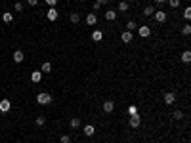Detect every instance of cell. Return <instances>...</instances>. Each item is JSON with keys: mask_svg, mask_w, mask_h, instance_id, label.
I'll list each match as a JSON object with an SVG mask.
<instances>
[{"mask_svg": "<svg viewBox=\"0 0 191 143\" xmlns=\"http://www.w3.org/2000/svg\"><path fill=\"white\" fill-rule=\"evenodd\" d=\"M52 71V65L48 63V61H46V63H42V71H40V73H50Z\"/></svg>", "mask_w": 191, "mask_h": 143, "instance_id": "603a6c76", "label": "cell"}, {"mask_svg": "<svg viewBox=\"0 0 191 143\" xmlns=\"http://www.w3.org/2000/svg\"><path fill=\"white\" fill-rule=\"evenodd\" d=\"M138 34H140L142 38H147L149 34H151V29H149V25H143V27H138Z\"/></svg>", "mask_w": 191, "mask_h": 143, "instance_id": "3957f363", "label": "cell"}, {"mask_svg": "<svg viewBox=\"0 0 191 143\" xmlns=\"http://www.w3.org/2000/svg\"><path fill=\"white\" fill-rule=\"evenodd\" d=\"M23 57H25V55H23V52H21V50L13 52V61H15V63H21V61H23Z\"/></svg>", "mask_w": 191, "mask_h": 143, "instance_id": "5bb4252c", "label": "cell"}, {"mask_svg": "<svg viewBox=\"0 0 191 143\" xmlns=\"http://www.w3.org/2000/svg\"><path fill=\"white\" fill-rule=\"evenodd\" d=\"M92 8H94V10H96V12H97V10H100L101 6H100V4H97V2H94V4H92Z\"/></svg>", "mask_w": 191, "mask_h": 143, "instance_id": "836d02e7", "label": "cell"}, {"mask_svg": "<svg viewBox=\"0 0 191 143\" xmlns=\"http://www.w3.org/2000/svg\"><path fill=\"white\" fill-rule=\"evenodd\" d=\"M92 40H94V42H100V40H103V31H94V33H92Z\"/></svg>", "mask_w": 191, "mask_h": 143, "instance_id": "30bf717a", "label": "cell"}, {"mask_svg": "<svg viewBox=\"0 0 191 143\" xmlns=\"http://www.w3.org/2000/svg\"><path fill=\"white\" fill-rule=\"evenodd\" d=\"M40 78H42V73H40V71H33L31 80H33V82H40Z\"/></svg>", "mask_w": 191, "mask_h": 143, "instance_id": "2e32d148", "label": "cell"}, {"mask_svg": "<svg viewBox=\"0 0 191 143\" xmlns=\"http://www.w3.org/2000/svg\"><path fill=\"white\" fill-rule=\"evenodd\" d=\"M10 109H12V101H10V99H2V101H0V111H2V113H8Z\"/></svg>", "mask_w": 191, "mask_h": 143, "instance_id": "5b68a950", "label": "cell"}, {"mask_svg": "<svg viewBox=\"0 0 191 143\" xmlns=\"http://www.w3.org/2000/svg\"><path fill=\"white\" fill-rule=\"evenodd\" d=\"M153 17H155V21H159V23H164V21H166V12H159V10H155Z\"/></svg>", "mask_w": 191, "mask_h": 143, "instance_id": "277c9868", "label": "cell"}, {"mask_svg": "<svg viewBox=\"0 0 191 143\" xmlns=\"http://www.w3.org/2000/svg\"><path fill=\"white\" fill-rule=\"evenodd\" d=\"M2 21H4V23H12V21H13V13H12V12H4V13H2Z\"/></svg>", "mask_w": 191, "mask_h": 143, "instance_id": "7c38bea8", "label": "cell"}, {"mask_svg": "<svg viewBox=\"0 0 191 143\" xmlns=\"http://www.w3.org/2000/svg\"><path fill=\"white\" fill-rule=\"evenodd\" d=\"M182 61H184V63H189V61H191V52H189V50H185V52L182 54Z\"/></svg>", "mask_w": 191, "mask_h": 143, "instance_id": "e0dca14e", "label": "cell"}, {"mask_svg": "<svg viewBox=\"0 0 191 143\" xmlns=\"http://www.w3.org/2000/svg\"><path fill=\"white\" fill-rule=\"evenodd\" d=\"M69 19H71V23H75V25H76V23H79V21H80V15H79V13H76V12H73V13H71V15H69Z\"/></svg>", "mask_w": 191, "mask_h": 143, "instance_id": "ac0fdd59", "label": "cell"}, {"mask_svg": "<svg viewBox=\"0 0 191 143\" xmlns=\"http://www.w3.org/2000/svg\"><path fill=\"white\" fill-rule=\"evenodd\" d=\"M105 19H107V21H115V19H117V12H115V10H107V12H105Z\"/></svg>", "mask_w": 191, "mask_h": 143, "instance_id": "8fae6325", "label": "cell"}, {"mask_svg": "<svg viewBox=\"0 0 191 143\" xmlns=\"http://www.w3.org/2000/svg\"><path fill=\"white\" fill-rule=\"evenodd\" d=\"M182 33L185 34V36H189V34H191V25H184V27H182Z\"/></svg>", "mask_w": 191, "mask_h": 143, "instance_id": "cb8c5ba5", "label": "cell"}, {"mask_svg": "<svg viewBox=\"0 0 191 143\" xmlns=\"http://www.w3.org/2000/svg\"><path fill=\"white\" fill-rule=\"evenodd\" d=\"M44 122H46L44 116H38V118H37V124H38V126H44Z\"/></svg>", "mask_w": 191, "mask_h": 143, "instance_id": "f1b7e54d", "label": "cell"}, {"mask_svg": "<svg viewBox=\"0 0 191 143\" xmlns=\"http://www.w3.org/2000/svg\"><path fill=\"white\" fill-rule=\"evenodd\" d=\"M184 17H185V19H191V8H189V6L184 10Z\"/></svg>", "mask_w": 191, "mask_h": 143, "instance_id": "484cf974", "label": "cell"}, {"mask_svg": "<svg viewBox=\"0 0 191 143\" xmlns=\"http://www.w3.org/2000/svg\"><path fill=\"white\" fill-rule=\"evenodd\" d=\"M37 101H38L40 105H50L52 103V95L46 94V92H40V94L37 95Z\"/></svg>", "mask_w": 191, "mask_h": 143, "instance_id": "6da1fadb", "label": "cell"}, {"mask_svg": "<svg viewBox=\"0 0 191 143\" xmlns=\"http://www.w3.org/2000/svg\"><path fill=\"white\" fill-rule=\"evenodd\" d=\"M69 124H71V128H80V118H71V122H69Z\"/></svg>", "mask_w": 191, "mask_h": 143, "instance_id": "d6986e66", "label": "cell"}, {"mask_svg": "<svg viewBox=\"0 0 191 143\" xmlns=\"http://www.w3.org/2000/svg\"><path fill=\"white\" fill-rule=\"evenodd\" d=\"M61 143H71V137L69 136H61Z\"/></svg>", "mask_w": 191, "mask_h": 143, "instance_id": "f546056e", "label": "cell"}, {"mask_svg": "<svg viewBox=\"0 0 191 143\" xmlns=\"http://www.w3.org/2000/svg\"><path fill=\"white\" fill-rule=\"evenodd\" d=\"M84 134L88 136V137H92V136L96 134V128H94L92 124H86V126H84Z\"/></svg>", "mask_w": 191, "mask_h": 143, "instance_id": "4fadbf2b", "label": "cell"}, {"mask_svg": "<svg viewBox=\"0 0 191 143\" xmlns=\"http://www.w3.org/2000/svg\"><path fill=\"white\" fill-rule=\"evenodd\" d=\"M132 38H134V34L130 33V31H124V33L121 34V40H122V42H132Z\"/></svg>", "mask_w": 191, "mask_h": 143, "instance_id": "9c48e42d", "label": "cell"}, {"mask_svg": "<svg viewBox=\"0 0 191 143\" xmlns=\"http://www.w3.org/2000/svg\"><path fill=\"white\" fill-rule=\"evenodd\" d=\"M153 13H155L153 6H145V8H143V15H153Z\"/></svg>", "mask_w": 191, "mask_h": 143, "instance_id": "ffe728a7", "label": "cell"}, {"mask_svg": "<svg viewBox=\"0 0 191 143\" xmlns=\"http://www.w3.org/2000/svg\"><path fill=\"white\" fill-rule=\"evenodd\" d=\"M46 17H48L50 21H55V19H58V10H55V8H50L48 13H46Z\"/></svg>", "mask_w": 191, "mask_h": 143, "instance_id": "ba28073f", "label": "cell"}, {"mask_svg": "<svg viewBox=\"0 0 191 143\" xmlns=\"http://www.w3.org/2000/svg\"><path fill=\"white\" fill-rule=\"evenodd\" d=\"M46 4H50V6H52V8H54V6H55V4H58V0H46Z\"/></svg>", "mask_w": 191, "mask_h": 143, "instance_id": "1f68e13d", "label": "cell"}, {"mask_svg": "<svg viewBox=\"0 0 191 143\" xmlns=\"http://www.w3.org/2000/svg\"><path fill=\"white\" fill-rule=\"evenodd\" d=\"M113 109H115V103L111 99L103 101V113H113Z\"/></svg>", "mask_w": 191, "mask_h": 143, "instance_id": "8992f818", "label": "cell"}, {"mask_svg": "<svg viewBox=\"0 0 191 143\" xmlns=\"http://www.w3.org/2000/svg\"><path fill=\"white\" fill-rule=\"evenodd\" d=\"M128 8H130V6H128V2H124V0H122V2H118V10H121V12H126Z\"/></svg>", "mask_w": 191, "mask_h": 143, "instance_id": "44dd1931", "label": "cell"}, {"mask_svg": "<svg viewBox=\"0 0 191 143\" xmlns=\"http://www.w3.org/2000/svg\"><path fill=\"white\" fill-rule=\"evenodd\" d=\"M27 4H29V6H37L38 0H27Z\"/></svg>", "mask_w": 191, "mask_h": 143, "instance_id": "d6a6232c", "label": "cell"}, {"mask_svg": "<svg viewBox=\"0 0 191 143\" xmlns=\"http://www.w3.org/2000/svg\"><path fill=\"white\" fill-rule=\"evenodd\" d=\"M128 124H130V128H140V124H142V116H140V115H132L130 118H128Z\"/></svg>", "mask_w": 191, "mask_h": 143, "instance_id": "7a4b0ae2", "label": "cell"}, {"mask_svg": "<svg viewBox=\"0 0 191 143\" xmlns=\"http://www.w3.org/2000/svg\"><path fill=\"white\" fill-rule=\"evenodd\" d=\"M80 2H86V0H80Z\"/></svg>", "mask_w": 191, "mask_h": 143, "instance_id": "8d00e7d4", "label": "cell"}, {"mask_svg": "<svg viewBox=\"0 0 191 143\" xmlns=\"http://www.w3.org/2000/svg\"><path fill=\"white\" fill-rule=\"evenodd\" d=\"M168 4H170V8H178L180 6V0H170Z\"/></svg>", "mask_w": 191, "mask_h": 143, "instance_id": "4316f807", "label": "cell"}, {"mask_svg": "<svg viewBox=\"0 0 191 143\" xmlns=\"http://www.w3.org/2000/svg\"><path fill=\"white\" fill-rule=\"evenodd\" d=\"M174 118H176V120L184 118V113H182V111H176V113H174Z\"/></svg>", "mask_w": 191, "mask_h": 143, "instance_id": "83f0119b", "label": "cell"}, {"mask_svg": "<svg viewBox=\"0 0 191 143\" xmlns=\"http://www.w3.org/2000/svg\"><path fill=\"white\" fill-rule=\"evenodd\" d=\"M86 23H88V25H96L97 23L96 13H88V15H86Z\"/></svg>", "mask_w": 191, "mask_h": 143, "instance_id": "9a60e30c", "label": "cell"}, {"mask_svg": "<svg viewBox=\"0 0 191 143\" xmlns=\"http://www.w3.org/2000/svg\"><path fill=\"white\" fill-rule=\"evenodd\" d=\"M96 2H97V4H100V6H101V4H107V0H96Z\"/></svg>", "mask_w": 191, "mask_h": 143, "instance_id": "e575fe53", "label": "cell"}, {"mask_svg": "<svg viewBox=\"0 0 191 143\" xmlns=\"http://www.w3.org/2000/svg\"><path fill=\"white\" fill-rule=\"evenodd\" d=\"M174 101H176V94H172V92L164 94V103H166V105H172Z\"/></svg>", "mask_w": 191, "mask_h": 143, "instance_id": "52a82bcc", "label": "cell"}, {"mask_svg": "<svg viewBox=\"0 0 191 143\" xmlns=\"http://www.w3.org/2000/svg\"><path fill=\"white\" fill-rule=\"evenodd\" d=\"M136 27H138V25L134 23V21H128V23H126V31H130V33H132V31L136 29Z\"/></svg>", "mask_w": 191, "mask_h": 143, "instance_id": "d4e9b609", "label": "cell"}, {"mask_svg": "<svg viewBox=\"0 0 191 143\" xmlns=\"http://www.w3.org/2000/svg\"><path fill=\"white\" fill-rule=\"evenodd\" d=\"M21 10H23V4L17 2V4H15V12H21Z\"/></svg>", "mask_w": 191, "mask_h": 143, "instance_id": "4dcf8cb0", "label": "cell"}, {"mask_svg": "<svg viewBox=\"0 0 191 143\" xmlns=\"http://www.w3.org/2000/svg\"><path fill=\"white\" fill-rule=\"evenodd\" d=\"M155 2H164V0H155Z\"/></svg>", "mask_w": 191, "mask_h": 143, "instance_id": "d590c367", "label": "cell"}, {"mask_svg": "<svg viewBox=\"0 0 191 143\" xmlns=\"http://www.w3.org/2000/svg\"><path fill=\"white\" fill-rule=\"evenodd\" d=\"M128 115H138V105H130V107H128Z\"/></svg>", "mask_w": 191, "mask_h": 143, "instance_id": "7402d4cb", "label": "cell"}]
</instances>
